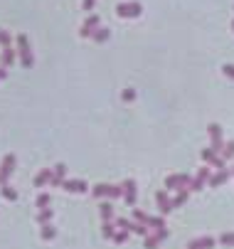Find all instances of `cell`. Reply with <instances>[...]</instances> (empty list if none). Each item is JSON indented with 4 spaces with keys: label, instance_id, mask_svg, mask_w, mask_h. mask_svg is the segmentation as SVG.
Returning <instances> with one entry per match:
<instances>
[{
    "label": "cell",
    "instance_id": "16",
    "mask_svg": "<svg viewBox=\"0 0 234 249\" xmlns=\"http://www.w3.org/2000/svg\"><path fill=\"white\" fill-rule=\"evenodd\" d=\"M17 62V50H13V47H3V52H0V67H13Z\"/></svg>",
    "mask_w": 234,
    "mask_h": 249
},
{
    "label": "cell",
    "instance_id": "20",
    "mask_svg": "<svg viewBox=\"0 0 234 249\" xmlns=\"http://www.w3.org/2000/svg\"><path fill=\"white\" fill-rule=\"evenodd\" d=\"M99 215H101V220L104 222H114L116 217H114V205L106 200V202H101V205H99Z\"/></svg>",
    "mask_w": 234,
    "mask_h": 249
},
{
    "label": "cell",
    "instance_id": "14",
    "mask_svg": "<svg viewBox=\"0 0 234 249\" xmlns=\"http://www.w3.org/2000/svg\"><path fill=\"white\" fill-rule=\"evenodd\" d=\"M62 188H64L67 193H72V195H82V193H86V190H89L86 180H64V183H62Z\"/></svg>",
    "mask_w": 234,
    "mask_h": 249
},
{
    "label": "cell",
    "instance_id": "24",
    "mask_svg": "<svg viewBox=\"0 0 234 249\" xmlns=\"http://www.w3.org/2000/svg\"><path fill=\"white\" fill-rule=\"evenodd\" d=\"M40 237H42L45 242H52V239L57 237V230H54L52 225H42V232H40Z\"/></svg>",
    "mask_w": 234,
    "mask_h": 249
},
{
    "label": "cell",
    "instance_id": "19",
    "mask_svg": "<svg viewBox=\"0 0 234 249\" xmlns=\"http://www.w3.org/2000/svg\"><path fill=\"white\" fill-rule=\"evenodd\" d=\"M109 37H111V30H109V27H101V25H99V27L94 30V35H91V40H94L96 45H104Z\"/></svg>",
    "mask_w": 234,
    "mask_h": 249
},
{
    "label": "cell",
    "instance_id": "29",
    "mask_svg": "<svg viewBox=\"0 0 234 249\" xmlns=\"http://www.w3.org/2000/svg\"><path fill=\"white\" fill-rule=\"evenodd\" d=\"M128 237H131V232H126V230H118V232L114 234V239H111V242H116V244H126V242H128Z\"/></svg>",
    "mask_w": 234,
    "mask_h": 249
},
{
    "label": "cell",
    "instance_id": "13",
    "mask_svg": "<svg viewBox=\"0 0 234 249\" xmlns=\"http://www.w3.org/2000/svg\"><path fill=\"white\" fill-rule=\"evenodd\" d=\"M64 180H67V165H64V163H57V165L52 168V180H50V185H52V188H62Z\"/></svg>",
    "mask_w": 234,
    "mask_h": 249
},
{
    "label": "cell",
    "instance_id": "22",
    "mask_svg": "<svg viewBox=\"0 0 234 249\" xmlns=\"http://www.w3.org/2000/svg\"><path fill=\"white\" fill-rule=\"evenodd\" d=\"M52 217H54L52 207H45V210H40V212H37V222H40V225H50V222H52Z\"/></svg>",
    "mask_w": 234,
    "mask_h": 249
},
{
    "label": "cell",
    "instance_id": "38",
    "mask_svg": "<svg viewBox=\"0 0 234 249\" xmlns=\"http://www.w3.org/2000/svg\"><path fill=\"white\" fill-rule=\"evenodd\" d=\"M232 30H234V20H232Z\"/></svg>",
    "mask_w": 234,
    "mask_h": 249
},
{
    "label": "cell",
    "instance_id": "2",
    "mask_svg": "<svg viewBox=\"0 0 234 249\" xmlns=\"http://www.w3.org/2000/svg\"><path fill=\"white\" fill-rule=\"evenodd\" d=\"M116 15L123 18V20H136L143 15V5L136 3V0H123V3L116 5Z\"/></svg>",
    "mask_w": 234,
    "mask_h": 249
},
{
    "label": "cell",
    "instance_id": "31",
    "mask_svg": "<svg viewBox=\"0 0 234 249\" xmlns=\"http://www.w3.org/2000/svg\"><path fill=\"white\" fill-rule=\"evenodd\" d=\"M219 242H222L224 247H234V232H224V234L219 237Z\"/></svg>",
    "mask_w": 234,
    "mask_h": 249
},
{
    "label": "cell",
    "instance_id": "27",
    "mask_svg": "<svg viewBox=\"0 0 234 249\" xmlns=\"http://www.w3.org/2000/svg\"><path fill=\"white\" fill-rule=\"evenodd\" d=\"M10 42H13V35L0 27V47H10Z\"/></svg>",
    "mask_w": 234,
    "mask_h": 249
},
{
    "label": "cell",
    "instance_id": "7",
    "mask_svg": "<svg viewBox=\"0 0 234 249\" xmlns=\"http://www.w3.org/2000/svg\"><path fill=\"white\" fill-rule=\"evenodd\" d=\"M207 133H210V148L217 151V153H222V148H224L222 126H219V124H210V126H207Z\"/></svg>",
    "mask_w": 234,
    "mask_h": 249
},
{
    "label": "cell",
    "instance_id": "30",
    "mask_svg": "<svg viewBox=\"0 0 234 249\" xmlns=\"http://www.w3.org/2000/svg\"><path fill=\"white\" fill-rule=\"evenodd\" d=\"M143 247H146V249H158V247H160V239H158L155 234H148V237H146V244H143Z\"/></svg>",
    "mask_w": 234,
    "mask_h": 249
},
{
    "label": "cell",
    "instance_id": "17",
    "mask_svg": "<svg viewBox=\"0 0 234 249\" xmlns=\"http://www.w3.org/2000/svg\"><path fill=\"white\" fill-rule=\"evenodd\" d=\"M215 247V237H195L187 242V249H212Z\"/></svg>",
    "mask_w": 234,
    "mask_h": 249
},
{
    "label": "cell",
    "instance_id": "15",
    "mask_svg": "<svg viewBox=\"0 0 234 249\" xmlns=\"http://www.w3.org/2000/svg\"><path fill=\"white\" fill-rule=\"evenodd\" d=\"M232 178V173L227 170V168H222V170H215L212 175H210V180H207V185H212V188H219V185H224L227 180Z\"/></svg>",
    "mask_w": 234,
    "mask_h": 249
},
{
    "label": "cell",
    "instance_id": "8",
    "mask_svg": "<svg viewBox=\"0 0 234 249\" xmlns=\"http://www.w3.org/2000/svg\"><path fill=\"white\" fill-rule=\"evenodd\" d=\"M210 175H212L210 165L200 168V170L195 173V178H192V183H190V193H200V190H202V188L207 185V180H210Z\"/></svg>",
    "mask_w": 234,
    "mask_h": 249
},
{
    "label": "cell",
    "instance_id": "4",
    "mask_svg": "<svg viewBox=\"0 0 234 249\" xmlns=\"http://www.w3.org/2000/svg\"><path fill=\"white\" fill-rule=\"evenodd\" d=\"M91 195H94V197H111V200H116V197H123V188H121V185L99 183V185L91 188Z\"/></svg>",
    "mask_w": 234,
    "mask_h": 249
},
{
    "label": "cell",
    "instance_id": "9",
    "mask_svg": "<svg viewBox=\"0 0 234 249\" xmlns=\"http://www.w3.org/2000/svg\"><path fill=\"white\" fill-rule=\"evenodd\" d=\"M200 156H202V160L210 165V168H215V170H222L224 168V158L217 153V151H212V148H202V153H200Z\"/></svg>",
    "mask_w": 234,
    "mask_h": 249
},
{
    "label": "cell",
    "instance_id": "18",
    "mask_svg": "<svg viewBox=\"0 0 234 249\" xmlns=\"http://www.w3.org/2000/svg\"><path fill=\"white\" fill-rule=\"evenodd\" d=\"M50 180H52V168H42L35 175V188H45V185H50Z\"/></svg>",
    "mask_w": 234,
    "mask_h": 249
},
{
    "label": "cell",
    "instance_id": "11",
    "mask_svg": "<svg viewBox=\"0 0 234 249\" xmlns=\"http://www.w3.org/2000/svg\"><path fill=\"white\" fill-rule=\"evenodd\" d=\"M123 188V200H126V205H131V207H136V197H138V188H136V180H128L121 185Z\"/></svg>",
    "mask_w": 234,
    "mask_h": 249
},
{
    "label": "cell",
    "instance_id": "34",
    "mask_svg": "<svg viewBox=\"0 0 234 249\" xmlns=\"http://www.w3.org/2000/svg\"><path fill=\"white\" fill-rule=\"evenodd\" d=\"M222 74L229 77V79H234V64H224V67H222Z\"/></svg>",
    "mask_w": 234,
    "mask_h": 249
},
{
    "label": "cell",
    "instance_id": "23",
    "mask_svg": "<svg viewBox=\"0 0 234 249\" xmlns=\"http://www.w3.org/2000/svg\"><path fill=\"white\" fill-rule=\"evenodd\" d=\"M0 195H3L5 200H10V202L17 200V190H15L13 185H3V188H0Z\"/></svg>",
    "mask_w": 234,
    "mask_h": 249
},
{
    "label": "cell",
    "instance_id": "1",
    "mask_svg": "<svg viewBox=\"0 0 234 249\" xmlns=\"http://www.w3.org/2000/svg\"><path fill=\"white\" fill-rule=\"evenodd\" d=\"M17 42V59L25 69H32L35 67V54H32V47H30V40H27V35H17L15 37Z\"/></svg>",
    "mask_w": 234,
    "mask_h": 249
},
{
    "label": "cell",
    "instance_id": "28",
    "mask_svg": "<svg viewBox=\"0 0 234 249\" xmlns=\"http://www.w3.org/2000/svg\"><path fill=\"white\" fill-rule=\"evenodd\" d=\"M101 234H104L106 239H114V234H116V227H114V222H104V227H101Z\"/></svg>",
    "mask_w": 234,
    "mask_h": 249
},
{
    "label": "cell",
    "instance_id": "10",
    "mask_svg": "<svg viewBox=\"0 0 234 249\" xmlns=\"http://www.w3.org/2000/svg\"><path fill=\"white\" fill-rule=\"evenodd\" d=\"M155 205L160 210V215H170V212H173V202H170L168 190H158L155 193Z\"/></svg>",
    "mask_w": 234,
    "mask_h": 249
},
{
    "label": "cell",
    "instance_id": "25",
    "mask_svg": "<svg viewBox=\"0 0 234 249\" xmlns=\"http://www.w3.org/2000/svg\"><path fill=\"white\" fill-rule=\"evenodd\" d=\"M224 160H232L234 158V141H224V148H222V153H219Z\"/></svg>",
    "mask_w": 234,
    "mask_h": 249
},
{
    "label": "cell",
    "instance_id": "33",
    "mask_svg": "<svg viewBox=\"0 0 234 249\" xmlns=\"http://www.w3.org/2000/svg\"><path fill=\"white\" fill-rule=\"evenodd\" d=\"M153 234L160 239V244L165 242V239H168V227H160V230H153Z\"/></svg>",
    "mask_w": 234,
    "mask_h": 249
},
{
    "label": "cell",
    "instance_id": "6",
    "mask_svg": "<svg viewBox=\"0 0 234 249\" xmlns=\"http://www.w3.org/2000/svg\"><path fill=\"white\" fill-rule=\"evenodd\" d=\"M15 165H17V158H15V153H8V156L3 158V163H0V188H3V185H8L10 175L15 173Z\"/></svg>",
    "mask_w": 234,
    "mask_h": 249
},
{
    "label": "cell",
    "instance_id": "3",
    "mask_svg": "<svg viewBox=\"0 0 234 249\" xmlns=\"http://www.w3.org/2000/svg\"><path fill=\"white\" fill-rule=\"evenodd\" d=\"M190 183H192L190 175H185V173H173V175L165 178V190H173V193H178V190H190Z\"/></svg>",
    "mask_w": 234,
    "mask_h": 249
},
{
    "label": "cell",
    "instance_id": "26",
    "mask_svg": "<svg viewBox=\"0 0 234 249\" xmlns=\"http://www.w3.org/2000/svg\"><path fill=\"white\" fill-rule=\"evenodd\" d=\"M35 202H37V210H45V207H50V202H52V197H50L47 193H40Z\"/></svg>",
    "mask_w": 234,
    "mask_h": 249
},
{
    "label": "cell",
    "instance_id": "12",
    "mask_svg": "<svg viewBox=\"0 0 234 249\" xmlns=\"http://www.w3.org/2000/svg\"><path fill=\"white\" fill-rule=\"evenodd\" d=\"M99 25H101L99 15H89V18L82 22V27H79V35H82V37H91V35H94V30H96Z\"/></svg>",
    "mask_w": 234,
    "mask_h": 249
},
{
    "label": "cell",
    "instance_id": "5",
    "mask_svg": "<svg viewBox=\"0 0 234 249\" xmlns=\"http://www.w3.org/2000/svg\"><path fill=\"white\" fill-rule=\"evenodd\" d=\"M133 222H141V225H146V227H153V230H160V227H165V220L163 217H150L148 212H143V210H136L133 207Z\"/></svg>",
    "mask_w": 234,
    "mask_h": 249
},
{
    "label": "cell",
    "instance_id": "35",
    "mask_svg": "<svg viewBox=\"0 0 234 249\" xmlns=\"http://www.w3.org/2000/svg\"><path fill=\"white\" fill-rule=\"evenodd\" d=\"M94 5H96V0H82V8H84L86 13H91V10H94Z\"/></svg>",
    "mask_w": 234,
    "mask_h": 249
},
{
    "label": "cell",
    "instance_id": "36",
    "mask_svg": "<svg viewBox=\"0 0 234 249\" xmlns=\"http://www.w3.org/2000/svg\"><path fill=\"white\" fill-rule=\"evenodd\" d=\"M5 77H8V69H5V67H0V82H3Z\"/></svg>",
    "mask_w": 234,
    "mask_h": 249
},
{
    "label": "cell",
    "instance_id": "32",
    "mask_svg": "<svg viewBox=\"0 0 234 249\" xmlns=\"http://www.w3.org/2000/svg\"><path fill=\"white\" fill-rule=\"evenodd\" d=\"M121 99H123L126 104H131L133 99H136V89H131V87H128V89H123V94H121Z\"/></svg>",
    "mask_w": 234,
    "mask_h": 249
},
{
    "label": "cell",
    "instance_id": "37",
    "mask_svg": "<svg viewBox=\"0 0 234 249\" xmlns=\"http://www.w3.org/2000/svg\"><path fill=\"white\" fill-rule=\"evenodd\" d=\"M229 173H232V175H234V168H232V170H229Z\"/></svg>",
    "mask_w": 234,
    "mask_h": 249
},
{
    "label": "cell",
    "instance_id": "21",
    "mask_svg": "<svg viewBox=\"0 0 234 249\" xmlns=\"http://www.w3.org/2000/svg\"><path fill=\"white\" fill-rule=\"evenodd\" d=\"M187 197H190V190H178V193L170 197V202H173V210H175V207H183V205L187 202Z\"/></svg>",
    "mask_w": 234,
    "mask_h": 249
}]
</instances>
